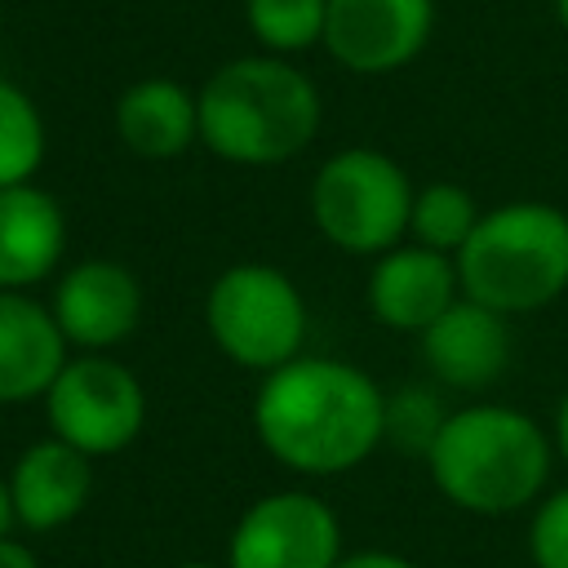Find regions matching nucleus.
I'll return each instance as SVG.
<instances>
[{"instance_id": "obj_1", "label": "nucleus", "mask_w": 568, "mask_h": 568, "mask_svg": "<svg viewBox=\"0 0 568 568\" xmlns=\"http://www.w3.org/2000/svg\"><path fill=\"white\" fill-rule=\"evenodd\" d=\"M386 390L377 377L337 355H297L257 377L248 422L271 462L302 479H337L382 448Z\"/></svg>"}, {"instance_id": "obj_2", "label": "nucleus", "mask_w": 568, "mask_h": 568, "mask_svg": "<svg viewBox=\"0 0 568 568\" xmlns=\"http://www.w3.org/2000/svg\"><path fill=\"white\" fill-rule=\"evenodd\" d=\"M550 426L528 408L501 399H475L448 413L430 453L422 457L435 493L484 519H506L532 510L550 493L555 470Z\"/></svg>"}, {"instance_id": "obj_3", "label": "nucleus", "mask_w": 568, "mask_h": 568, "mask_svg": "<svg viewBox=\"0 0 568 568\" xmlns=\"http://www.w3.org/2000/svg\"><path fill=\"white\" fill-rule=\"evenodd\" d=\"M200 146L240 169H275L297 160L320 124V84L275 53H240L222 62L200 89Z\"/></svg>"}, {"instance_id": "obj_4", "label": "nucleus", "mask_w": 568, "mask_h": 568, "mask_svg": "<svg viewBox=\"0 0 568 568\" xmlns=\"http://www.w3.org/2000/svg\"><path fill=\"white\" fill-rule=\"evenodd\" d=\"M453 262L470 302L506 320L546 311L568 293V213L550 200L493 204Z\"/></svg>"}, {"instance_id": "obj_5", "label": "nucleus", "mask_w": 568, "mask_h": 568, "mask_svg": "<svg viewBox=\"0 0 568 568\" xmlns=\"http://www.w3.org/2000/svg\"><path fill=\"white\" fill-rule=\"evenodd\" d=\"M413 195L417 186L395 155L377 146H342L320 160L306 191V209L324 244L346 257L373 262L408 240Z\"/></svg>"}, {"instance_id": "obj_6", "label": "nucleus", "mask_w": 568, "mask_h": 568, "mask_svg": "<svg viewBox=\"0 0 568 568\" xmlns=\"http://www.w3.org/2000/svg\"><path fill=\"white\" fill-rule=\"evenodd\" d=\"M209 342L257 377L306 351L311 311L297 280L275 262H231L204 288Z\"/></svg>"}, {"instance_id": "obj_7", "label": "nucleus", "mask_w": 568, "mask_h": 568, "mask_svg": "<svg viewBox=\"0 0 568 568\" xmlns=\"http://www.w3.org/2000/svg\"><path fill=\"white\" fill-rule=\"evenodd\" d=\"M49 435L84 457L124 453L146 426V386L115 355H71L40 399Z\"/></svg>"}, {"instance_id": "obj_8", "label": "nucleus", "mask_w": 568, "mask_h": 568, "mask_svg": "<svg viewBox=\"0 0 568 568\" xmlns=\"http://www.w3.org/2000/svg\"><path fill=\"white\" fill-rule=\"evenodd\" d=\"M346 555L342 515L311 488L253 497L226 537V568H333Z\"/></svg>"}, {"instance_id": "obj_9", "label": "nucleus", "mask_w": 568, "mask_h": 568, "mask_svg": "<svg viewBox=\"0 0 568 568\" xmlns=\"http://www.w3.org/2000/svg\"><path fill=\"white\" fill-rule=\"evenodd\" d=\"M44 302L71 355H111L138 333L146 311L142 280L115 257H80L62 266Z\"/></svg>"}, {"instance_id": "obj_10", "label": "nucleus", "mask_w": 568, "mask_h": 568, "mask_svg": "<svg viewBox=\"0 0 568 568\" xmlns=\"http://www.w3.org/2000/svg\"><path fill=\"white\" fill-rule=\"evenodd\" d=\"M435 36V0H328L324 53L351 75H390Z\"/></svg>"}, {"instance_id": "obj_11", "label": "nucleus", "mask_w": 568, "mask_h": 568, "mask_svg": "<svg viewBox=\"0 0 568 568\" xmlns=\"http://www.w3.org/2000/svg\"><path fill=\"white\" fill-rule=\"evenodd\" d=\"M457 297H462V280H457V262L448 253L404 240L368 262L364 306L390 333L422 337Z\"/></svg>"}, {"instance_id": "obj_12", "label": "nucleus", "mask_w": 568, "mask_h": 568, "mask_svg": "<svg viewBox=\"0 0 568 568\" xmlns=\"http://www.w3.org/2000/svg\"><path fill=\"white\" fill-rule=\"evenodd\" d=\"M426 377L439 390H488L501 382L515 355L510 320L493 306L470 302L466 293L417 337Z\"/></svg>"}, {"instance_id": "obj_13", "label": "nucleus", "mask_w": 568, "mask_h": 568, "mask_svg": "<svg viewBox=\"0 0 568 568\" xmlns=\"http://www.w3.org/2000/svg\"><path fill=\"white\" fill-rule=\"evenodd\" d=\"M13 524L22 532H58L75 524L93 497V457L44 435L27 444L4 470Z\"/></svg>"}, {"instance_id": "obj_14", "label": "nucleus", "mask_w": 568, "mask_h": 568, "mask_svg": "<svg viewBox=\"0 0 568 568\" xmlns=\"http://www.w3.org/2000/svg\"><path fill=\"white\" fill-rule=\"evenodd\" d=\"M71 359V346L44 297L0 288V408L40 404Z\"/></svg>"}, {"instance_id": "obj_15", "label": "nucleus", "mask_w": 568, "mask_h": 568, "mask_svg": "<svg viewBox=\"0 0 568 568\" xmlns=\"http://www.w3.org/2000/svg\"><path fill=\"white\" fill-rule=\"evenodd\" d=\"M67 257V213L40 182L0 186V288L36 293Z\"/></svg>"}, {"instance_id": "obj_16", "label": "nucleus", "mask_w": 568, "mask_h": 568, "mask_svg": "<svg viewBox=\"0 0 568 568\" xmlns=\"http://www.w3.org/2000/svg\"><path fill=\"white\" fill-rule=\"evenodd\" d=\"M111 124L138 160H178L200 142V102L173 75H142L115 98Z\"/></svg>"}, {"instance_id": "obj_17", "label": "nucleus", "mask_w": 568, "mask_h": 568, "mask_svg": "<svg viewBox=\"0 0 568 568\" xmlns=\"http://www.w3.org/2000/svg\"><path fill=\"white\" fill-rule=\"evenodd\" d=\"M49 155V124L40 102L9 75H0V186L36 182Z\"/></svg>"}, {"instance_id": "obj_18", "label": "nucleus", "mask_w": 568, "mask_h": 568, "mask_svg": "<svg viewBox=\"0 0 568 568\" xmlns=\"http://www.w3.org/2000/svg\"><path fill=\"white\" fill-rule=\"evenodd\" d=\"M484 209L475 200L470 186L462 182H426L417 186L413 195V213H408V240L422 244V248H435V253H448L457 257L462 244L470 240V231L479 226Z\"/></svg>"}, {"instance_id": "obj_19", "label": "nucleus", "mask_w": 568, "mask_h": 568, "mask_svg": "<svg viewBox=\"0 0 568 568\" xmlns=\"http://www.w3.org/2000/svg\"><path fill=\"white\" fill-rule=\"evenodd\" d=\"M328 0H244V27L262 53L297 58L324 44Z\"/></svg>"}, {"instance_id": "obj_20", "label": "nucleus", "mask_w": 568, "mask_h": 568, "mask_svg": "<svg viewBox=\"0 0 568 568\" xmlns=\"http://www.w3.org/2000/svg\"><path fill=\"white\" fill-rule=\"evenodd\" d=\"M448 404L444 390L435 382H404L395 390H386V408H382V448L395 453H413L426 457L439 426L448 422Z\"/></svg>"}, {"instance_id": "obj_21", "label": "nucleus", "mask_w": 568, "mask_h": 568, "mask_svg": "<svg viewBox=\"0 0 568 568\" xmlns=\"http://www.w3.org/2000/svg\"><path fill=\"white\" fill-rule=\"evenodd\" d=\"M528 564L532 568H568V484L550 488L528 510Z\"/></svg>"}, {"instance_id": "obj_22", "label": "nucleus", "mask_w": 568, "mask_h": 568, "mask_svg": "<svg viewBox=\"0 0 568 568\" xmlns=\"http://www.w3.org/2000/svg\"><path fill=\"white\" fill-rule=\"evenodd\" d=\"M333 568H422V564L399 550H346Z\"/></svg>"}, {"instance_id": "obj_23", "label": "nucleus", "mask_w": 568, "mask_h": 568, "mask_svg": "<svg viewBox=\"0 0 568 568\" xmlns=\"http://www.w3.org/2000/svg\"><path fill=\"white\" fill-rule=\"evenodd\" d=\"M0 568H40V555L18 537V528L0 537Z\"/></svg>"}, {"instance_id": "obj_24", "label": "nucleus", "mask_w": 568, "mask_h": 568, "mask_svg": "<svg viewBox=\"0 0 568 568\" xmlns=\"http://www.w3.org/2000/svg\"><path fill=\"white\" fill-rule=\"evenodd\" d=\"M550 444H555V457H559V462H564V470H568V386H564V395H559V404H555Z\"/></svg>"}, {"instance_id": "obj_25", "label": "nucleus", "mask_w": 568, "mask_h": 568, "mask_svg": "<svg viewBox=\"0 0 568 568\" xmlns=\"http://www.w3.org/2000/svg\"><path fill=\"white\" fill-rule=\"evenodd\" d=\"M18 524H13V501H9V479H4V470H0V537L4 532H13Z\"/></svg>"}, {"instance_id": "obj_26", "label": "nucleus", "mask_w": 568, "mask_h": 568, "mask_svg": "<svg viewBox=\"0 0 568 568\" xmlns=\"http://www.w3.org/2000/svg\"><path fill=\"white\" fill-rule=\"evenodd\" d=\"M169 568H226V564H213V559H182V564H169Z\"/></svg>"}, {"instance_id": "obj_27", "label": "nucleus", "mask_w": 568, "mask_h": 568, "mask_svg": "<svg viewBox=\"0 0 568 568\" xmlns=\"http://www.w3.org/2000/svg\"><path fill=\"white\" fill-rule=\"evenodd\" d=\"M555 18H559V27H564V36H568V0H555Z\"/></svg>"}]
</instances>
